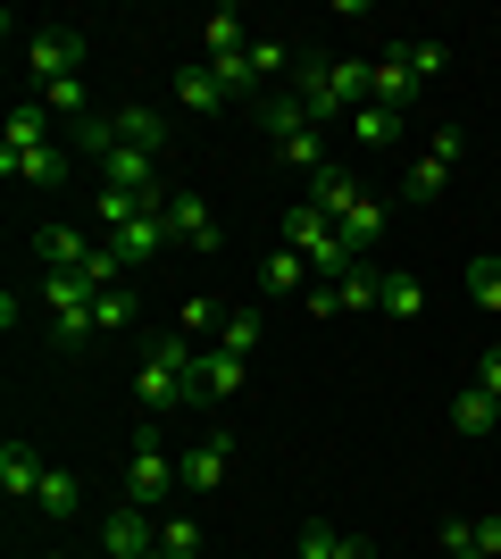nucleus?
Returning <instances> with one entry per match:
<instances>
[{"mask_svg": "<svg viewBox=\"0 0 501 559\" xmlns=\"http://www.w3.org/2000/svg\"><path fill=\"white\" fill-rule=\"evenodd\" d=\"M326 559H377V543H368V535H343V526H334V551Z\"/></svg>", "mask_w": 501, "mask_h": 559, "instance_id": "58836bf2", "label": "nucleus"}, {"mask_svg": "<svg viewBox=\"0 0 501 559\" xmlns=\"http://www.w3.org/2000/svg\"><path fill=\"white\" fill-rule=\"evenodd\" d=\"M501 426V401L485 393V384H460L452 393V435H493Z\"/></svg>", "mask_w": 501, "mask_h": 559, "instance_id": "412c9836", "label": "nucleus"}, {"mask_svg": "<svg viewBox=\"0 0 501 559\" xmlns=\"http://www.w3.org/2000/svg\"><path fill=\"white\" fill-rule=\"evenodd\" d=\"M100 185H109V192H167L159 185V151H143V142H109V151H100Z\"/></svg>", "mask_w": 501, "mask_h": 559, "instance_id": "1a4fd4ad", "label": "nucleus"}, {"mask_svg": "<svg viewBox=\"0 0 501 559\" xmlns=\"http://www.w3.org/2000/svg\"><path fill=\"white\" fill-rule=\"evenodd\" d=\"M310 201H318V210H326V217H343V210H351V201H359V176H343V167H326V176H310Z\"/></svg>", "mask_w": 501, "mask_h": 559, "instance_id": "c85d7f7f", "label": "nucleus"}, {"mask_svg": "<svg viewBox=\"0 0 501 559\" xmlns=\"http://www.w3.org/2000/svg\"><path fill=\"white\" fill-rule=\"evenodd\" d=\"M25 68H34V93H43V84L84 75V25H43V34L25 43Z\"/></svg>", "mask_w": 501, "mask_h": 559, "instance_id": "0eeeda50", "label": "nucleus"}, {"mask_svg": "<svg viewBox=\"0 0 501 559\" xmlns=\"http://www.w3.org/2000/svg\"><path fill=\"white\" fill-rule=\"evenodd\" d=\"M176 492H184V460H167V451L143 435L134 460H126V501H134V510H167Z\"/></svg>", "mask_w": 501, "mask_h": 559, "instance_id": "39448f33", "label": "nucleus"}, {"mask_svg": "<svg viewBox=\"0 0 501 559\" xmlns=\"http://www.w3.org/2000/svg\"><path fill=\"white\" fill-rule=\"evenodd\" d=\"M402 59H409V75H418V84H434V75H443V43H402Z\"/></svg>", "mask_w": 501, "mask_h": 559, "instance_id": "c9c22d12", "label": "nucleus"}, {"mask_svg": "<svg viewBox=\"0 0 501 559\" xmlns=\"http://www.w3.org/2000/svg\"><path fill=\"white\" fill-rule=\"evenodd\" d=\"M143 201H159V192H109V185H100V192H93V217H100V226H126Z\"/></svg>", "mask_w": 501, "mask_h": 559, "instance_id": "72a5a7b5", "label": "nucleus"}, {"mask_svg": "<svg viewBox=\"0 0 501 559\" xmlns=\"http://www.w3.org/2000/svg\"><path fill=\"white\" fill-rule=\"evenodd\" d=\"M109 126H118V142H143V151H167V134H176L167 109H143V100H134V109H109Z\"/></svg>", "mask_w": 501, "mask_h": 559, "instance_id": "4be33fe9", "label": "nucleus"}, {"mask_svg": "<svg viewBox=\"0 0 501 559\" xmlns=\"http://www.w3.org/2000/svg\"><path fill=\"white\" fill-rule=\"evenodd\" d=\"M384 318H393V326H409V318H418V309H427V284L418 276H384Z\"/></svg>", "mask_w": 501, "mask_h": 559, "instance_id": "bb28decb", "label": "nucleus"}, {"mask_svg": "<svg viewBox=\"0 0 501 559\" xmlns=\"http://www.w3.org/2000/svg\"><path fill=\"white\" fill-rule=\"evenodd\" d=\"M235 50H251V25H242L235 9H217V17L201 25V59H235Z\"/></svg>", "mask_w": 501, "mask_h": 559, "instance_id": "b1692460", "label": "nucleus"}, {"mask_svg": "<svg viewBox=\"0 0 501 559\" xmlns=\"http://www.w3.org/2000/svg\"><path fill=\"white\" fill-rule=\"evenodd\" d=\"M34 259H43V276H84L93 234H84V226H43V234H34Z\"/></svg>", "mask_w": 501, "mask_h": 559, "instance_id": "dca6fc26", "label": "nucleus"}, {"mask_svg": "<svg viewBox=\"0 0 501 559\" xmlns=\"http://www.w3.org/2000/svg\"><path fill=\"white\" fill-rule=\"evenodd\" d=\"M34 293H43V309H50V334H59V343H84V334H100L93 326V309H100V293H93V284H84V276H43V284H34Z\"/></svg>", "mask_w": 501, "mask_h": 559, "instance_id": "423d86ee", "label": "nucleus"}, {"mask_svg": "<svg viewBox=\"0 0 501 559\" xmlns=\"http://www.w3.org/2000/svg\"><path fill=\"white\" fill-rule=\"evenodd\" d=\"M192 334H159V343L143 350V368H134V401H143L151 418L159 409H192Z\"/></svg>", "mask_w": 501, "mask_h": 559, "instance_id": "f03ea898", "label": "nucleus"}, {"mask_svg": "<svg viewBox=\"0 0 501 559\" xmlns=\"http://www.w3.org/2000/svg\"><path fill=\"white\" fill-rule=\"evenodd\" d=\"M34 510H43V518H75V510H84V485L50 460V467H43V492H34Z\"/></svg>", "mask_w": 501, "mask_h": 559, "instance_id": "5701e85b", "label": "nucleus"}, {"mask_svg": "<svg viewBox=\"0 0 501 559\" xmlns=\"http://www.w3.org/2000/svg\"><path fill=\"white\" fill-rule=\"evenodd\" d=\"M477 384H485V393L501 401V350H485V368H477Z\"/></svg>", "mask_w": 501, "mask_h": 559, "instance_id": "ea45409f", "label": "nucleus"}, {"mask_svg": "<svg viewBox=\"0 0 501 559\" xmlns=\"http://www.w3.org/2000/svg\"><path fill=\"white\" fill-rule=\"evenodd\" d=\"M326 551H334V526H326V518H310L301 543H293V559H326Z\"/></svg>", "mask_w": 501, "mask_h": 559, "instance_id": "4c0bfd02", "label": "nucleus"}, {"mask_svg": "<svg viewBox=\"0 0 501 559\" xmlns=\"http://www.w3.org/2000/svg\"><path fill=\"white\" fill-rule=\"evenodd\" d=\"M468 293H477V309H493V318H501V251L468 259Z\"/></svg>", "mask_w": 501, "mask_h": 559, "instance_id": "7c9ffc66", "label": "nucleus"}, {"mask_svg": "<svg viewBox=\"0 0 501 559\" xmlns=\"http://www.w3.org/2000/svg\"><path fill=\"white\" fill-rule=\"evenodd\" d=\"M293 68H301V59H293L276 34H251V75H260V84H267V75H293Z\"/></svg>", "mask_w": 501, "mask_h": 559, "instance_id": "2f4dec72", "label": "nucleus"}, {"mask_svg": "<svg viewBox=\"0 0 501 559\" xmlns=\"http://www.w3.org/2000/svg\"><path fill=\"white\" fill-rule=\"evenodd\" d=\"M167 93H176V109H217V100H235V93H226V75H217L210 59L176 68V84H167Z\"/></svg>", "mask_w": 501, "mask_h": 559, "instance_id": "6ab92c4d", "label": "nucleus"}, {"mask_svg": "<svg viewBox=\"0 0 501 559\" xmlns=\"http://www.w3.org/2000/svg\"><path fill=\"white\" fill-rule=\"evenodd\" d=\"M285 242L310 259V276H318V284H343V276L359 267V251L334 234V217L318 210V201H293V210H285Z\"/></svg>", "mask_w": 501, "mask_h": 559, "instance_id": "20e7f679", "label": "nucleus"}, {"mask_svg": "<svg viewBox=\"0 0 501 559\" xmlns=\"http://www.w3.org/2000/svg\"><path fill=\"white\" fill-rule=\"evenodd\" d=\"M43 451L34 443H0V492H9V501H34V492H43Z\"/></svg>", "mask_w": 501, "mask_h": 559, "instance_id": "a211bd4d", "label": "nucleus"}, {"mask_svg": "<svg viewBox=\"0 0 501 559\" xmlns=\"http://www.w3.org/2000/svg\"><path fill=\"white\" fill-rule=\"evenodd\" d=\"M226 476H235V435H226V426H210V435L184 451V492H217Z\"/></svg>", "mask_w": 501, "mask_h": 559, "instance_id": "f8f14e48", "label": "nucleus"}, {"mask_svg": "<svg viewBox=\"0 0 501 559\" xmlns=\"http://www.w3.org/2000/svg\"><path fill=\"white\" fill-rule=\"evenodd\" d=\"M217 350L251 359V350H260V309H226V326H217Z\"/></svg>", "mask_w": 501, "mask_h": 559, "instance_id": "c756f323", "label": "nucleus"}, {"mask_svg": "<svg viewBox=\"0 0 501 559\" xmlns=\"http://www.w3.org/2000/svg\"><path fill=\"white\" fill-rule=\"evenodd\" d=\"M443 559H501V510H485V518H443Z\"/></svg>", "mask_w": 501, "mask_h": 559, "instance_id": "2eb2a0df", "label": "nucleus"}, {"mask_svg": "<svg viewBox=\"0 0 501 559\" xmlns=\"http://www.w3.org/2000/svg\"><path fill=\"white\" fill-rule=\"evenodd\" d=\"M167 234H176L184 251H217V242H226V226L210 217V201H201V192H176V201H167Z\"/></svg>", "mask_w": 501, "mask_h": 559, "instance_id": "4468645a", "label": "nucleus"}, {"mask_svg": "<svg viewBox=\"0 0 501 559\" xmlns=\"http://www.w3.org/2000/svg\"><path fill=\"white\" fill-rule=\"evenodd\" d=\"M393 134H402V117H393V109H377V100H368V109H351V142H359V151H384Z\"/></svg>", "mask_w": 501, "mask_h": 559, "instance_id": "cd10ccee", "label": "nucleus"}, {"mask_svg": "<svg viewBox=\"0 0 501 559\" xmlns=\"http://www.w3.org/2000/svg\"><path fill=\"white\" fill-rule=\"evenodd\" d=\"M368 68H377V84H368V100H377V109H393V117H402L409 100H418V75H409V59H402V50H384V59H368Z\"/></svg>", "mask_w": 501, "mask_h": 559, "instance_id": "f3484780", "label": "nucleus"}, {"mask_svg": "<svg viewBox=\"0 0 501 559\" xmlns=\"http://www.w3.org/2000/svg\"><path fill=\"white\" fill-rule=\"evenodd\" d=\"M460 126H434V142H427V159H409V176H402V192L409 201H434V192L452 185V159H460Z\"/></svg>", "mask_w": 501, "mask_h": 559, "instance_id": "9d476101", "label": "nucleus"}, {"mask_svg": "<svg viewBox=\"0 0 501 559\" xmlns=\"http://www.w3.org/2000/svg\"><path fill=\"white\" fill-rule=\"evenodd\" d=\"M0 176H9V185H59V176H68V151L50 134L43 100H17V109H9V126H0Z\"/></svg>", "mask_w": 501, "mask_h": 559, "instance_id": "f257e3e1", "label": "nucleus"}, {"mask_svg": "<svg viewBox=\"0 0 501 559\" xmlns=\"http://www.w3.org/2000/svg\"><path fill=\"white\" fill-rule=\"evenodd\" d=\"M93 326H100V334H118V326H134V293H126V284H118V293H100V309H93Z\"/></svg>", "mask_w": 501, "mask_h": 559, "instance_id": "f704fd0d", "label": "nucleus"}, {"mask_svg": "<svg viewBox=\"0 0 501 559\" xmlns=\"http://www.w3.org/2000/svg\"><path fill=\"white\" fill-rule=\"evenodd\" d=\"M100 559H159V510L118 501V510L100 518Z\"/></svg>", "mask_w": 501, "mask_h": 559, "instance_id": "6e6552de", "label": "nucleus"}, {"mask_svg": "<svg viewBox=\"0 0 501 559\" xmlns=\"http://www.w3.org/2000/svg\"><path fill=\"white\" fill-rule=\"evenodd\" d=\"M293 100L326 126V117H351V100H343V84H334V59H301L293 68Z\"/></svg>", "mask_w": 501, "mask_h": 559, "instance_id": "ddd939ff", "label": "nucleus"}, {"mask_svg": "<svg viewBox=\"0 0 501 559\" xmlns=\"http://www.w3.org/2000/svg\"><path fill=\"white\" fill-rule=\"evenodd\" d=\"M260 126H267V142L285 151V167H301V176H326V167H334L326 159V126H318L293 93H267L260 100Z\"/></svg>", "mask_w": 501, "mask_h": 559, "instance_id": "7ed1b4c3", "label": "nucleus"}, {"mask_svg": "<svg viewBox=\"0 0 501 559\" xmlns=\"http://www.w3.org/2000/svg\"><path fill=\"white\" fill-rule=\"evenodd\" d=\"M334 234H343V242H351V251L368 259V251H377V242H384V201H377V192H359L351 210L334 217Z\"/></svg>", "mask_w": 501, "mask_h": 559, "instance_id": "aec40b11", "label": "nucleus"}, {"mask_svg": "<svg viewBox=\"0 0 501 559\" xmlns=\"http://www.w3.org/2000/svg\"><path fill=\"white\" fill-rule=\"evenodd\" d=\"M301 284H318V276H310V259L293 251V242H285V251H267V267H260V293H301Z\"/></svg>", "mask_w": 501, "mask_h": 559, "instance_id": "393cba45", "label": "nucleus"}, {"mask_svg": "<svg viewBox=\"0 0 501 559\" xmlns=\"http://www.w3.org/2000/svg\"><path fill=\"white\" fill-rule=\"evenodd\" d=\"M159 559H201V526L184 510H159Z\"/></svg>", "mask_w": 501, "mask_h": 559, "instance_id": "a878e982", "label": "nucleus"}, {"mask_svg": "<svg viewBox=\"0 0 501 559\" xmlns=\"http://www.w3.org/2000/svg\"><path fill=\"white\" fill-rule=\"evenodd\" d=\"M217 326H226V309H217V301H201V293H192V301H184V334H217Z\"/></svg>", "mask_w": 501, "mask_h": 559, "instance_id": "e433bc0d", "label": "nucleus"}, {"mask_svg": "<svg viewBox=\"0 0 501 559\" xmlns=\"http://www.w3.org/2000/svg\"><path fill=\"white\" fill-rule=\"evenodd\" d=\"M34 100H43L50 117H75V126L93 117V109H84V75H68V84H43V93H34Z\"/></svg>", "mask_w": 501, "mask_h": 559, "instance_id": "473e14b6", "label": "nucleus"}, {"mask_svg": "<svg viewBox=\"0 0 501 559\" xmlns=\"http://www.w3.org/2000/svg\"><path fill=\"white\" fill-rule=\"evenodd\" d=\"M242 376H251V368H242V359H235V350H201V359H192V409H217V401H235L242 393Z\"/></svg>", "mask_w": 501, "mask_h": 559, "instance_id": "9b49d317", "label": "nucleus"}]
</instances>
